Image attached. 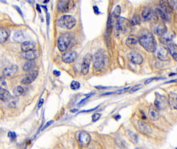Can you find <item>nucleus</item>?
Here are the masks:
<instances>
[{
    "label": "nucleus",
    "mask_w": 177,
    "mask_h": 149,
    "mask_svg": "<svg viewBox=\"0 0 177 149\" xmlns=\"http://www.w3.org/2000/svg\"><path fill=\"white\" fill-rule=\"evenodd\" d=\"M139 42L149 52H153L157 49V42L154 36L147 30H143L139 38Z\"/></svg>",
    "instance_id": "obj_1"
},
{
    "label": "nucleus",
    "mask_w": 177,
    "mask_h": 149,
    "mask_svg": "<svg viewBox=\"0 0 177 149\" xmlns=\"http://www.w3.org/2000/svg\"><path fill=\"white\" fill-rule=\"evenodd\" d=\"M76 23V20L71 15H63L58 19L57 25L62 29H71Z\"/></svg>",
    "instance_id": "obj_2"
},
{
    "label": "nucleus",
    "mask_w": 177,
    "mask_h": 149,
    "mask_svg": "<svg viewBox=\"0 0 177 149\" xmlns=\"http://www.w3.org/2000/svg\"><path fill=\"white\" fill-rule=\"evenodd\" d=\"M71 39L70 34L69 33L62 34L60 36L58 39V47L60 51L64 52L68 49Z\"/></svg>",
    "instance_id": "obj_3"
},
{
    "label": "nucleus",
    "mask_w": 177,
    "mask_h": 149,
    "mask_svg": "<svg viewBox=\"0 0 177 149\" xmlns=\"http://www.w3.org/2000/svg\"><path fill=\"white\" fill-rule=\"evenodd\" d=\"M76 137L80 146L82 147H87L91 141L90 134L83 130L77 131L76 134Z\"/></svg>",
    "instance_id": "obj_4"
},
{
    "label": "nucleus",
    "mask_w": 177,
    "mask_h": 149,
    "mask_svg": "<svg viewBox=\"0 0 177 149\" xmlns=\"http://www.w3.org/2000/svg\"><path fill=\"white\" fill-rule=\"evenodd\" d=\"M105 62V55L104 51L100 50L97 51L94 57V66L97 70L103 68Z\"/></svg>",
    "instance_id": "obj_5"
},
{
    "label": "nucleus",
    "mask_w": 177,
    "mask_h": 149,
    "mask_svg": "<svg viewBox=\"0 0 177 149\" xmlns=\"http://www.w3.org/2000/svg\"><path fill=\"white\" fill-rule=\"evenodd\" d=\"M151 28L154 33L158 36H161L167 32V28L164 22L158 20L154 21L151 25Z\"/></svg>",
    "instance_id": "obj_6"
},
{
    "label": "nucleus",
    "mask_w": 177,
    "mask_h": 149,
    "mask_svg": "<svg viewBox=\"0 0 177 149\" xmlns=\"http://www.w3.org/2000/svg\"><path fill=\"white\" fill-rule=\"evenodd\" d=\"M142 17L144 21H156L158 20V16L156 12L149 8H144L142 12Z\"/></svg>",
    "instance_id": "obj_7"
},
{
    "label": "nucleus",
    "mask_w": 177,
    "mask_h": 149,
    "mask_svg": "<svg viewBox=\"0 0 177 149\" xmlns=\"http://www.w3.org/2000/svg\"><path fill=\"white\" fill-rule=\"evenodd\" d=\"M155 106L160 110L165 109L168 105V101L166 97L156 93V98L154 101Z\"/></svg>",
    "instance_id": "obj_8"
},
{
    "label": "nucleus",
    "mask_w": 177,
    "mask_h": 149,
    "mask_svg": "<svg viewBox=\"0 0 177 149\" xmlns=\"http://www.w3.org/2000/svg\"><path fill=\"white\" fill-rule=\"evenodd\" d=\"M92 58V55L90 53L87 54L84 58L81 67V72L84 75H85L88 73Z\"/></svg>",
    "instance_id": "obj_9"
},
{
    "label": "nucleus",
    "mask_w": 177,
    "mask_h": 149,
    "mask_svg": "<svg viewBox=\"0 0 177 149\" xmlns=\"http://www.w3.org/2000/svg\"><path fill=\"white\" fill-rule=\"evenodd\" d=\"M37 75H38V72L37 70L30 71L29 73L27 74L26 77L22 79L21 83L24 84L31 83L32 82H34V81L35 80Z\"/></svg>",
    "instance_id": "obj_10"
},
{
    "label": "nucleus",
    "mask_w": 177,
    "mask_h": 149,
    "mask_svg": "<svg viewBox=\"0 0 177 149\" xmlns=\"http://www.w3.org/2000/svg\"><path fill=\"white\" fill-rule=\"evenodd\" d=\"M138 127L140 132L143 135L149 136L152 133V128L145 122L142 121H139Z\"/></svg>",
    "instance_id": "obj_11"
},
{
    "label": "nucleus",
    "mask_w": 177,
    "mask_h": 149,
    "mask_svg": "<svg viewBox=\"0 0 177 149\" xmlns=\"http://www.w3.org/2000/svg\"><path fill=\"white\" fill-rule=\"evenodd\" d=\"M128 59L130 61L135 64H141L143 62V58L139 53L136 52H132L127 56Z\"/></svg>",
    "instance_id": "obj_12"
},
{
    "label": "nucleus",
    "mask_w": 177,
    "mask_h": 149,
    "mask_svg": "<svg viewBox=\"0 0 177 149\" xmlns=\"http://www.w3.org/2000/svg\"><path fill=\"white\" fill-rule=\"evenodd\" d=\"M157 56L158 58L163 61H168L169 59L168 50L164 46L159 47L158 49Z\"/></svg>",
    "instance_id": "obj_13"
},
{
    "label": "nucleus",
    "mask_w": 177,
    "mask_h": 149,
    "mask_svg": "<svg viewBox=\"0 0 177 149\" xmlns=\"http://www.w3.org/2000/svg\"><path fill=\"white\" fill-rule=\"evenodd\" d=\"M77 53L75 51H68L65 53L62 56V59L65 63H73L76 60Z\"/></svg>",
    "instance_id": "obj_14"
},
{
    "label": "nucleus",
    "mask_w": 177,
    "mask_h": 149,
    "mask_svg": "<svg viewBox=\"0 0 177 149\" xmlns=\"http://www.w3.org/2000/svg\"><path fill=\"white\" fill-rule=\"evenodd\" d=\"M23 58L28 60H34L39 56V52L35 49H32L29 51L23 52L22 54Z\"/></svg>",
    "instance_id": "obj_15"
},
{
    "label": "nucleus",
    "mask_w": 177,
    "mask_h": 149,
    "mask_svg": "<svg viewBox=\"0 0 177 149\" xmlns=\"http://www.w3.org/2000/svg\"><path fill=\"white\" fill-rule=\"evenodd\" d=\"M160 4L161 9H163L167 14L169 16L172 14V8L170 0H160Z\"/></svg>",
    "instance_id": "obj_16"
},
{
    "label": "nucleus",
    "mask_w": 177,
    "mask_h": 149,
    "mask_svg": "<svg viewBox=\"0 0 177 149\" xmlns=\"http://www.w3.org/2000/svg\"><path fill=\"white\" fill-rule=\"evenodd\" d=\"M175 35L173 32H170L168 33L167 32L166 33L164 34V35L161 36L160 41L163 44L168 45L170 42H172V41L175 38Z\"/></svg>",
    "instance_id": "obj_17"
},
{
    "label": "nucleus",
    "mask_w": 177,
    "mask_h": 149,
    "mask_svg": "<svg viewBox=\"0 0 177 149\" xmlns=\"http://www.w3.org/2000/svg\"><path fill=\"white\" fill-rule=\"evenodd\" d=\"M71 2L72 1L70 0H59L57 5L58 11L61 12H65L68 11Z\"/></svg>",
    "instance_id": "obj_18"
},
{
    "label": "nucleus",
    "mask_w": 177,
    "mask_h": 149,
    "mask_svg": "<svg viewBox=\"0 0 177 149\" xmlns=\"http://www.w3.org/2000/svg\"><path fill=\"white\" fill-rule=\"evenodd\" d=\"M121 8L119 5H117L114 8V11H113L110 17V26H112L113 23L117 21L118 18L119 17L121 14Z\"/></svg>",
    "instance_id": "obj_19"
},
{
    "label": "nucleus",
    "mask_w": 177,
    "mask_h": 149,
    "mask_svg": "<svg viewBox=\"0 0 177 149\" xmlns=\"http://www.w3.org/2000/svg\"><path fill=\"white\" fill-rule=\"evenodd\" d=\"M11 94L4 88H0V100L3 102H7L11 100Z\"/></svg>",
    "instance_id": "obj_20"
},
{
    "label": "nucleus",
    "mask_w": 177,
    "mask_h": 149,
    "mask_svg": "<svg viewBox=\"0 0 177 149\" xmlns=\"http://www.w3.org/2000/svg\"><path fill=\"white\" fill-rule=\"evenodd\" d=\"M168 104L172 109H177V94L174 92H170L169 94Z\"/></svg>",
    "instance_id": "obj_21"
},
{
    "label": "nucleus",
    "mask_w": 177,
    "mask_h": 149,
    "mask_svg": "<svg viewBox=\"0 0 177 149\" xmlns=\"http://www.w3.org/2000/svg\"><path fill=\"white\" fill-rule=\"evenodd\" d=\"M18 67L17 65H12L6 67L3 70L4 75L6 77H10L17 72Z\"/></svg>",
    "instance_id": "obj_22"
},
{
    "label": "nucleus",
    "mask_w": 177,
    "mask_h": 149,
    "mask_svg": "<svg viewBox=\"0 0 177 149\" xmlns=\"http://www.w3.org/2000/svg\"><path fill=\"white\" fill-rule=\"evenodd\" d=\"M35 47V43L32 41H27L22 43L21 45V49L23 52L29 51L34 49Z\"/></svg>",
    "instance_id": "obj_23"
},
{
    "label": "nucleus",
    "mask_w": 177,
    "mask_h": 149,
    "mask_svg": "<svg viewBox=\"0 0 177 149\" xmlns=\"http://www.w3.org/2000/svg\"><path fill=\"white\" fill-rule=\"evenodd\" d=\"M138 42V40L133 36L129 37L126 40V44L127 46L132 49L136 48V47L137 46Z\"/></svg>",
    "instance_id": "obj_24"
},
{
    "label": "nucleus",
    "mask_w": 177,
    "mask_h": 149,
    "mask_svg": "<svg viewBox=\"0 0 177 149\" xmlns=\"http://www.w3.org/2000/svg\"><path fill=\"white\" fill-rule=\"evenodd\" d=\"M168 50L174 59L177 61V47L176 45L172 42L168 44Z\"/></svg>",
    "instance_id": "obj_25"
},
{
    "label": "nucleus",
    "mask_w": 177,
    "mask_h": 149,
    "mask_svg": "<svg viewBox=\"0 0 177 149\" xmlns=\"http://www.w3.org/2000/svg\"><path fill=\"white\" fill-rule=\"evenodd\" d=\"M9 32L4 28H0V43L5 42L9 38Z\"/></svg>",
    "instance_id": "obj_26"
},
{
    "label": "nucleus",
    "mask_w": 177,
    "mask_h": 149,
    "mask_svg": "<svg viewBox=\"0 0 177 149\" xmlns=\"http://www.w3.org/2000/svg\"><path fill=\"white\" fill-rule=\"evenodd\" d=\"M156 14L158 15V16L161 18V19L163 20V21H167L168 20L169 16L166 13L163 11V9L161 8H158L156 9Z\"/></svg>",
    "instance_id": "obj_27"
},
{
    "label": "nucleus",
    "mask_w": 177,
    "mask_h": 149,
    "mask_svg": "<svg viewBox=\"0 0 177 149\" xmlns=\"http://www.w3.org/2000/svg\"><path fill=\"white\" fill-rule=\"evenodd\" d=\"M149 117L152 121H157L160 118V114L155 109H150L149 112Z\"/></svg>",
    "instance_id": "obj_28"
},
{
    "label": "nucleus",
    "mask_w": 177,
    "mask_h": 149,
    "mask_svg": "<svg viewBox=\"0 0 177 149\" xmlns=\"http://www.w3.org/2000/svg\"><path fill=\"white\" fill-rule=\"evenodd\" d=\"M24 39H25L24 35L20 32H17L13 36L14 40L15 42H18V43L23 42V40H24Z\"/></svg>",
    "instance_id": "obj_29"
},
{
    "label": "nucleus",
    "mask_w": 177,
    "mask_h": 149,
    "mask_svg": "<svg viewBox=\"0 0 177 149\" xmlns=\"http://www.w3.org/2000/svg\"><path fill=\"white\" fill-rule=\"evenodd\" d=\"M35 62L34 60H28V61L23 66V70L26 72L31 70L35 66Z\"/></svg>",
    "instance_id": "obj_30"
},
{
    "label": "nucleus",
    "mask_w": 177,
    "mask_h": 149,
    "mask_svg": "<svg viewBox=\"0 0 177 149\" xmlns=\"http://www.w3.org/2000/svg\"><path fill=\"white\" fill-rule=\"evenodd\" d=\"M128 134L131 141H132V142L133 143V144H137L138 141V135L134 133L133 132L130 131V130H128Z\"/></svg>",
    "instance_id": "obj_31"
},
{
    "label": "nucleus",
    "mask_w": 177,
    "mask_h": 149,
    "mask_svg": "<svg viewBox=\"0 0 177 149\" xmlns=\"http://www.w3.org/2000/svg\"><path fill=\"white\" fill-rule=\"evenodd\" d=\"M24 90L21 86H16L13 90V93L16 97H19L23 94Z\"/></svg>",
    "instance_id": "obj_32"
},
{
    "label": "nucleus",
    "mask_w": 177,
    "mask_h": 149,
    "mask_svg": "<svg viewBox=\"0 0 177 149\" xmlns=\"http://www.w3.org/2000/svg\"><path fill=\"white\" fill-rule=\"evenodd\" d=\"M80 83L76 81H73L71 84V88L73 90H76L79 89L80 87Z\"/></svg>",
    "instance_id": "obj_33"
},
{
    "label": "nucleus",
    "mask_w": 177,
    "mask_h": 149,
    "mask_svg": "<svg viewBox=\"0 0 177 149\" xmlns=\"http://www.w3.org/2000/svg\"><path fill=\"white\" fill-rule=\"evenodd\" d=\"M142 86H143V84H137V85H136V86H133V87L130 89V90L129 91V92L130 93H133V92L137 91H138L139 90L141 89V88H142Z\"/></svg>",
    "instance_id": "obj_34"
},
{
    "label": "nucleus",
    "mask_w": 177,
    "mask_h": 149,
    "mask_svg": "<svg viewBox=\"0 0 177 149\" xmlns=\"http://www.w3.org/2000/svg\"><path fill=\"white\" fill-rule=\"evenodd\" d=\"M101 117V114L98 113H95L92 116V120L93 122H96L98 121Z\"/></svg>",
    "instance_id": "obj_35"
},
{
    "label": "nucleus",
    "mask_w": 177,
    "mask_h": 149,
    "mask_svg": "<svg viewBox=\"0 0 177 149\" xmlns=\"http://www.w3.org/2000/svg\"><path fill=\"white\" fill-rule=\"evenodd\" d=\"M6 87V83L4 79L3 78L0 76V88L5 89Z\"/></svg>",
    "instance_id": "obj_36"
},
{
    "label": "nucleus",
    "mask_w": 177,
    "mask_h": 149,
    "mask_svg": "<svg viewBox=\"0 0 177 149\" xmlns=\"http://www.w3.org/2000/svg\"><path fill=\"white\" fill-rule=\"evenodd\" d=\"M8 136L11 139V141H14L15 139L16 138V134L14 132H9Z\"/></svg>",
    "instance_id": "obj_37"
},
{
    "label": "nucleus",
    "mask_w": 177,
    "mask_h": 149,
    "mask_svg": "<svg viewBox=\"0 0 177 149\" xmlns=\"http://www.w3.org/2000/svg\"><path fill=\"white\" fill-rule=\"evenodd\" d=\"M93 9H94V11L95 12V14L96 15H98L100 14V12H99V10L98 7L96 6H95L93 7Z\"/></svg>",
    "instance_id": "obj_38"
},
{
    "label": "nucleus",
    "mask_w": 177,
    "mask_h": 149,
    "mask_svg": "<svg viewBox=\"0 0 177 149\" xmlns=\"http://www.w3.org/2000/svg\"><path fill=\"white\" fill-rule=\"evenodd\" d=\"M13 6H14L15 8L16 9V10L18 12H19L20 14L21 15V16L23 17V12H22V11H21V9L19 7L17 6L14 5Z\"/></svg>",
    "instance_id": "obj_39"
},
{
    "label": "nucleus",
    "mask_w": 177,
    "mask_h": 149,
    "mask_svg": "<svg viewBox=\"0 0 177 149\" xmlns=\"http://www.w3.org/2000/svg\"><path fill=\"white\" fill-rule=\"evenodd\" d=\"M49 23H50V14L49 13H48L46 15V23H47V25H48Z\"/></svg>",
    "instance_id": "obj_40"
},
{
    "label": "nucleus",
    "mask_w": 177,
    "mask_h": 149,
    "mask_svg": "<svg viewBox=\"0 0 177 149\" xmlns=\"http://www.w3.org/2000/svg\"><path fill=\"white\" fill-rule=\"evenodd\" d=\"M155 79H156V78H150V79H148L145 81V84H147L148 83H151L152 81L154 80Z\"/></svg>",
    "instance_id": "obj_41"
},
{
    "label": "nucleus",
    "mask_w": 177,
    "mask_h": 149,
    "mask_svg": "<svg viewBox=\"0 0 177 149\" xmlns=\"http://www.w3.org/2000/svg\"><path fill=\"white\" fill-rule=\"evenodd\" d=\"M53 73H54L55 75L57 76V77L59 76L60 75V74H61V73H60V72L56 70H55L54 71V72H53Z\"/></svg>",
    "instance_id": "obj_42"
},
{
    "label": "nucleus",
    "mask_w": 177,
    "mask_h": 149,
    "mask_svg": "<svg viewBox=\"0 0 177 149\" xmlns=\"http://www.w3.org/2000/svg\"><path fill=\"white\" fill-rule=\"evenodd\" d=\"M53 123H54V121H51L48 122V123L46 124V125L45 126H44V128H43V130H45L46 128H47V127H48V126H49L51 124Z\"/></svg>",
    "instance_id": "obj_43"
},
{
    "label": "nucleus",
    "mask_w": 177,
    "mask_h": 149,
    "mask_svg": "<svg viewBox=\"0 0 177 149\" xmlns=\"http://www.w3.org/2000/svg\"><path fill=\"white\" fill-rule=\"evenodd\" d=\"M43 103H44V100H43V99H41L40 101V102H39V104H38V107H39V108H40V107L42 106Z\"/></svg>",
    "instance_id": "obj_44"
},
{
    "label": "nucleus",
    "mask_w": 177,
    "mask_h": 149,
    "mask_svg": "<svg viewBox=\"0 0 177 149\" xmlns=\"http://www.w3.org/2000/svg\"><path fill=\"white\" fill-rule=\"evenodd\" d=\"M37 9L38 12L40 13L41 12V9L40 8V6L39 5V4H37Z\"/></svg>",
    "instance_id": "obj_45"
},
{
    "label": "nucleus",
    "mask_w": 177,
    "mask_h": 149,
    "mask_svg": "<svg viewBox=\"0 0 177 149\" xmlns=\"http://www.w3.org/2000/svg\"><path fill=\"white\" fill-rule=\"evenodd\" d=\"M97 108H94V109H90V110H83L82 111H81L80 112H89V111H91L95 110V109H97Z\"/></svg>",
    "instance_id": "obj_46"
},
{
    "label": "nucleus",
    "mask_w": 177,
    "mask_h": 149,
    "mask_svg": "<svg viewBox=\"0 0 177 149\" xmlns=\"http://www.w3.org/2000/svg\"><path fill=\"white\" fill-rule=\"evenodd\" d=\"M25 1L30 4H33L34 2L33 0H25Z\"/></svg>",
    "instance_id": "obj_47"
},
{
    "label": "nucleus",
    "mask_w": 177,
    "mask_h": 149,
    "mask_svg": "<svg viewBox=\"0 0 177 149\" xmlns=\"http://www.w3.org/2000/svg\"><path fill=\"white\" fill-rule=\"evenodd\" d=\"M77 111H78V110H77V109H72V110H71V112H77Z\"/></svg>",
    "instance_id": "obj_48"
},
{
    "label": "nucleus",
    "mask_w": 177,
    "mask_h": 149,
    "mask_svg": "<svg viewBox=\"0 0 177 149\" xmlns=\"http://www.w3.org/2000/svg\"><path fill=\"white\" fill-rule=\"evenodd\" d=\"M49 0H45L44 1V3H47L48 2H49Z\"/></svg>",
    "instance_id": "obj_49"
}]
</instances>
